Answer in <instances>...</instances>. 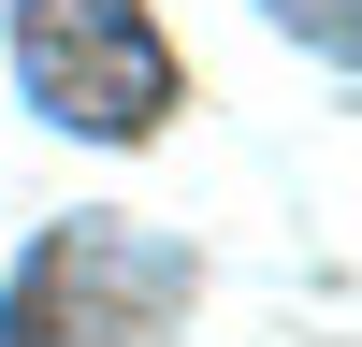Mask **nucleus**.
Segmentation results:
<instances>
[{
    "mask_svg": "<svg viewBox=\"0 0 362 347\" xmlns=\"http://www.w3.org/2000/svg\"><path fill=\"white\" fill-rule=\"evenodd\" d=\"M189 246L145 217H58L0 275V347H160L189 318Z\"/></svg>",
    "mask_w": 362,
    "mask_h": 347,
    "instance_id": "obj_1",
    "label": "nucleus"
},
{
    "mask_svg": "<svg viewBox=\"0 0 362 347\" xmlns=\"http://www.w3.org/2000/svg\"><path fill=\"white\" fill-rule=\"evenodd\" d=\"M15 73L58 130H102V145H145L174 116V29L145 0H15Z\"/></svg>",
    "mask_w": 362,
    "mask_h": 347,
    "instance_id": "obj_2",
    "label": "nucleus"
}]
</instances>
